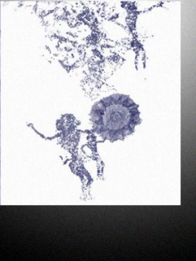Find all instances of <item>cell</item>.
I'll use <instances>...</instances> for the list:
<instances>
[{
    "label": "cell",
    "instance_id": "obj_1",
    "mask_svg": "<svg viewBox=\"0 0 196 261\" xmlns=\"http://www.w3.org/2000/svg\"><path fill=\"white\" fill-rule=\"evenodd\" d=\"M94 132L110 140L134 132L141 122L138 106L129 96L115 94L96 103L92 112Z\"/></svg>",
    "mask_w": 196,
    "mask_h": 261
}]
</instances>
